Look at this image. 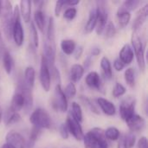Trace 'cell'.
Wrapping results in <instances>:
<instances>
[{"label":"cell","mask_w":148,"mask_h":148,"mask_svg":"<svg viewBox=\"0 0 148 148\" xmlns=\"http://www.w3.org/2000/svg\"><path fill=\"white\" fill-rule=\"evenodd\" d=\"M66 124L69 129V133L72 134V136L76 140H82L84 137L83 130L81 126V123H79L77 121H75L70 114L68 116Z\"/></svg>","instance_id":"cell-11"},{"label":"cell","mask_w":148,"mask_h":148,"mask_svg":"<svg viewBox=\"0 0 148 148\" xmlns=\"http://www.w3.org/2000/svg\"><path fill=\"white\" fill-rule=\"evenodd\" d=\"M6 144L10 146L12 148H25L26 147V140L23 136L17 133L11 131L6 134L5 137Z\"/></svg>","instance_id":"cell-12"},{"label":"cell","mask_w":148,"mask_h":148,"mask_svg":"<svg viewBox=\"0 0 148 148\" xmlns=\"http://www.w3.org/2000/svg\"><path fill=\"white\" fill-rule=\"evenodd\" d=\"M65 5V1H56L55 5V15L56 16H59L60 13L62 10V7Z\"/></svg>","instance_id":"cell-44"},{"label":"cell","mask_w":148,"mask_h":148,"mask_svg":"<svg viewBox=\"0 0 148 148\" xmlns=\"http://www.w3.org/2000/svg\"><path fill=\"white\" fill-rule=\"evenodd\" d=\"M140 3V1L139 0H126L121 3V5L119 7L117 11L130 12L132 10H134L139 6Z\"/></svg>","instance_id":"cell-29"},{"label":"cell","mask_w":148,"mask_h":148,"mask_svg":"<svg viewBox=\"0 0 148 148\" xmlns=\"http://www.w3.org/2000/svg\"><path fill=\"white\" fill-rule=\"evenodd\" d=\"M2 44H3V42H2V35H1V31H0V54H1V51H2Z\"/></svg>","instance_id":"cell-52"},{"label":"cell","mask_w":148,"mask_h":148,"mask_svg":"<svg viewBox=\"0 0 148 148\" xmlns=\"http://www.w3.org/2000/svg\"><path fill=\"white\" fill-rule=\"evenodd\" d=\"M82 52H83V48H82V46H78V47H76L75 49V51H74V53H73V54H74L75 59L78 60V59L82 56Z\"/></svg>","instance_id":"cell-47"},{"label":"cell","mask_w":148,"mask_h":148,"mask_svg":"<svg viewBox=\"0 0 148 148\" xmlns=\"http://www.w3.org/2000/svg\"><path fill=\"white\" fill-rule=\"evenodd\" d=\"M29 121L33 125V127H37L39 129H49L51 127L52 121L49 114V113L41 108H36L32 112Z\"/></svg>","instance_id":"cell-3"},{"label":"cell","mask_w":148,"mask_h":148,"mask_svg":"<svg viewBox=\"0 0 148 148\" xmlns=\"http://www.w3.org/2000/svg\"><path fill=\"white\" fill-rule=\"evenodd\" d=\"M85 148H108L104 130L95 127L89 130L82 139Z\"/></svg>","instance_id":"cell-1"},{"label":"cell","mask_w":148,"mask_h":148,"mask_svg":"<svg viewBox=\"0 0 148 148\" xmlns=\"http://www.w3.org/2000/svg\"><path fill=\"white\" fill-rule=\"evenodd\" d=\"M56 38V29H55V21L54 17L50 16L49 19L48 28H47V37L46 40L50 42H55Z\"/></svg>","instance_id":"cell-33"},{"label":"cell","mask_w":148,"mask_h":148,"mask_svg":"<svg viewBox=\"0 0 148 148\" xmlns=\"http://www.w3.org/2000/svg\"><path fill=\"white\" fill-rule=\"evenodd\" d=\"M98 5L96 7L97 11V23L95 26V30L97 35H101L104 31V29L108 23V12L105 7L104 2H98Z\"/></svg>","instance_id":"cell-7"},{"label":"cell","mask_w":148,"mask_h":148,"mask_svg":"<svg viewBox=\"0 0 148 148\" xmlns=\"http://www.w3.org/2000/svg\"><path fill=\"white\" fill-rule=\"evenodd\" d=\"M3 119V122H4V124L6 126H10V125H13V124L17 123L20 121L21 117H20V115H19L18 113L14 112L13 110H11L10 108H9L5 112Z\"/></svg>","instance_id":"cell-23"},{"label":"cell","mask_w":148,"mask_h":148,"mask_svg":"<svg viewBox=\"0 0 148 148\" xmlns=\"http://www.w3.org/2000/svg\"><path fill=\"white\" fill-rule=\"evenodd\" d=\"M138 148H148L147 139V137H141L138 141Z\"/></svg>","instance_id":"cell-48"},{"label":"cell","mask_w":148,"mask_h":148,"mask_svg":"<svg viewBox=\"0 0 148 148\" xmlns=\"http://www.w3.org/2000/svg\"><path fill=\"white\" fill-rule=\"evenodd\" d=\"M59 131H60V134H61V136H62V138L63 140H67L69 138V129H68L66 122L61 124V126L59 127Z\"/></svg>","instance_id":"cell-43"},{"label":"cell","mask_w":148,"mask_h":148,"mask_svg":"<svg viewBox=\"0 0 148 148\" xmlns=\"http://www.w3.org/2000/svg\"><path fill=\"white\" fill-rule=\"evenodd\" d=\"M96 23H97V11H96V8H94L89 12L88 19L84 28L85 33L90 34L91 32H93V30L95 29Z\"/></svg>","instance_id":"cell-21"},{"label":"cell","mask_w":148,"mask_h":148,"mask_svg":"<svg viewBox=\"0 0 148 148\" xmlns=\"http://www.w3.org/2000/svg\"><path fill=\"white\" fill-rule=\"evenodd\" d=\"M77 14V10L74 7H70V8H68L65 11H64V14H63V16L64 18H66L67 20H73L75 16Z\"/></svg>","instance_id":"cell-41"},{"label":"cell","mask_w":148,"mask_h":148,"mask_svg":"<svg viewBox=\"0 0 148 148\" xmlns=\"http://www.w3.org/2000/svg\"><path fill=\"white\" fill-rule=\"evenodd\" d=\"M23 106H24V99H23V95L20 92L17 91L13 95V97H12L11 105H10V108L11 110H13L14 112L18 113L21 109L23 108Z\"/></svg>","instance_id":"cell-22"},{"label":"cell","mask_w":148,"mask_h":148,"mask_svg":"<svg viewBox=\"0 0 148 148\" xmlns=\"http://www.w3.org/2000/svg\"><path fill=\"white\" fill-rule=\"evenodd\" d=\"M79 3H80V1H78V0H69V1L65 0V5H69V6H72V7L77 5Z\"/></svg>","instance_id":"cell-49"},{"label":"cell","mask_w":148,"mask_h":148,"mask_svg":"<svg viewBox=\"0 0 148 148\" xmlns=\"http://www.w3.org/2000/svg\"><path fill=\"white\" fill-rule=\"evenodd\" d=\"M125 138H126V142H127V147H134V146L135 145V142H136L135 135H134L133 133H129V134H125Z\"/></svg>","instance_id":"cell-42"},{"label":"cell","mask_w":148,"mask_h":148,"mask_svg":"<svg viewBox=\"0 0 148 148\" xmlns=\"http://www.w3.org/2000/svg\"><path fill=\"white\" fill-rule=\"evenodd\" d=\"M97 101V104L98 106L101 108V111L108 115V116H113L116 113V108L114 106V104L113 102H111L110 101L105 99V98H102V97H100L96 100Z\"/></svg>","instance_id":"cell-18"},{"label":"cell","mask_w":148,"mask_h":148,"mask_svg":"<svg viewBox=\"0 0 148 148\" xmlns=\"http://www.w3.org/2000/svg\"><path fill=\"white\" fill-rule=\"evenodd\" d=\"M3 65L7 75H10L13 69L14 62L11 55L9 51H4L3 54Z\"/></svg>","instance_id":"cell-27"},{"label":"cell","mask_w":148,"mask_h":148,"mask_svg":"<svg viewBox=\"0 0 148 148\" xmlns=\"http://www.w3.org/2000/svg\"><path fill=\"white\" fill-rule=\"evenodd\" d=\"M135 114V101L128 98L124 100L120 105V115L126 122Z\"/></svg>","instance_id":"cell-9"},{"label":"cell","mask_w":148,"mask_h":148,"mask_svg":"<svg viewBox=\"0 0 148 148\" xmlns=\"http://www.w3.org/2000/svg\"><path fill=\"white\" fill-rule=\"evenodd\" d=\"M134 58V53L133 49L129 44H125L120 53H119V59L120 61L124 64V65H128L130 64Z\"/></svg>","instance_id":"cell-17"},{"label":"cell","mask_w":148,"mask_h":148,"mask_svg":"<svg viewBox=\"0 0 148 148\" xmlns=\"http://www.w3.org/2000/svg\"><path fill=\"white\" fill-rule=\"evenodd\" d=\"M105 134V137L107 140H112V141H116L119 140L120 136H121V133L119 131L118 128L114 127H108L107 130L104 131Z\"/></svg>","instance_id":"cell-34"},{"label":"cell","mask_w":148,"mask_h":148,"mask_svg":"<svg viewBox=\"0 0 148 148\" xmlns=\"http://www.w3.org/2000/svg\"><path fill=\"white\" fill-rule=\"evenodd\" d=\"M1 12H2V1H0V16H1Z\"/></svg>","instance_id":"cell-55"},{"label":"cell","mask_w":148,"mask_h":148,"mask_svg":"<svg viewBox=\"0 0 148 148\" xmlns=\"http://www.w3.org/2000/svg\"><path fill=\"white\" fill-rule=\"evenodd\" d=\"M18 92H20L24 99V106L23 108L25 110L26 113H28L33 106V95H32V91L31 88H28L24 82V81H20L18 83Z\"/></svg>","instance_id":"cell-10"},{"label":"cell","mask_w":148,"mask_h":148,"mask_svg":"<svg viewBox=\"0 0 148 148\" xmlns=\"http://www.w3.org/2000/svg\"><path fill=\"white\" fill-rule=\"evenodd\" d=\"M35 79H36V71L34 68L31 66L27 67L24 71V82L26 86L32 89L35 84Z\"/></svg>","instance_id":"cell-25"},{"label":"cell","mask_w":148,"mask_h":148,"mask_svg":"<svg viewBox=\"0 0 148 148\" xmlns=\"http://www.w3.org/2000/svg\"><path fill=\"white\" fill-rule=\"evenodd\" d=\"M66 97L68 98H73L76 95V87L75 85V83H72V82H69L66 88H65V91H63Z\"/></svg>","instance_id":"cell-40"},{"label":"cell","mask_w":148,"mask_h":148,"mask_svg":"<svg viewBox=\"0 0 148 148\" xmlns=\"http://www.w3.org/2000/svg\"><path fill=\"white\" fill-rule=\"evenodd\" d=\"M40 82L42 88L49 92L51 87V75H50V69L46 62L44 56H42L41 59V66H40Z\"/></svg>","instance_id":"cell-8"},{"label":"cell","mask_w":148,"mask_h":148,"mask_svg":"<svg viewBox=\"0 0 148 148\" xmlns=\"http://www.w3.org/2000/svg\"><path fill=\"white\" fill-rule=\"evenodd\" d=\"M90 64H91V56H88V57L86 58V60H85V67H83L84 70L87 69H88V67L90 66Z\"/></svg>","instance_id":"cell-51"},{"label":"cell","mask_w":148,"mask_h":148,"mask_svg":"<svg viewBox=\"0 0 148 148\" xmlns=\"http://www.w3.org/2000/svg\"><path fill=\"white\" fill-rule=\"evenodd\" d=\"M101 68L102 69L103 75L107 80H111L113 76V69L112 65L109 59L106 56H103L101 60Z\"/></svg>","instance_id":"cell-24"},{"label":"cell","mask_w":148,"mask_h":148,"mask_svg":"<svg viewBox=\"0 0 148 148\" xmlns=\"http://www.w3.org/2000/svg\"><path fill=\"white\" fill-rule=\"evenodd\" d=\"M131 20V13L127 11H117V21L119 26L123 29L129 23Z\"/></svg>","instance_id":"cell-30"},{"label":"cell","mask_w":148,"mask_h":148,"mask_svg":"<svg viewBox=\"0 0 148 148\" xmlns=\"http://www.w3.org/2000/svg\"><path fill=\"white\" fill-rule=\"evenodd\" d=\"M2 148H12V147H11L10 146H9L8 144H6V143H5V144H3V145Z\"/></svg>","instance_id":"cell-54"},{"label":"cell","mask_w":148,"mask_h":148,"mask_svg":"<svg viewBox=\"0 0 148 148\" xmlns=\"http://www.w3.org/2000/svg\"><path fill=\"white\" fill-rule=\"evenodd\" d=\"M100 53H101V49L98 48V47H95V48H93L92 50H91V55H92V56H99Z\"/></svg>","instance_id":"cell-50"},{"label":"cell","mask_w":148,"mask_h":148,"mask_svg":"<svg viewBox=\"0 0 148 148\" xmlns=\"http://www.w3.org/2000/svg\"><path fill=\"white\" fill-rule=\"evenodd\" d=\"M3 18L2 25L3 33L8 40L12 39V29H13V8L11 3L9 1L2 2Z\"/></svg>","instance_id":"cell-2"},{"label":"cell","mask_w":148,"mask_h":148,"mask_svg":"<svg viewBox=\"0 0 148 148\" xmlns=\"http://www.w3.org/2000/svg\"><path fill=\"white\" fill-rule=\"evenodd\" d=\"M41 134V129L33 127V128L31 129L30 134L29 136V140L28 141H26V147L25 148H33L35 146L36 141L37 140L39 135Z\"/></svg>","instance_id":"cell-32"},{"label":"cell","mask_w":148,"mask_h":148,"mask_svg":"<svg viewBox=\"0 0 148 148\" xmlns=\"http://www.w3.org/2000/svg\"><path fill=\"white\" fill-rule=\"evenodd\" d=\"M61 49L62 50V52L65 55H72L76 48V44L75 42V41L71 40V39H64L61 42Z\"/></svg>","instance_id":"cell-26"},{"label":"cell","mask_w":148,"mask_h":148,"mask_svg":"<svg viewBox=\"0 0 148 148\" xmlns=\"http://www.w3.org/2000/svg\"><path fill=\"white\" fill-rule=\"evenodd\" d=\"M80 99H81V101H82V103H83L87 108H88L91 110V112H93V113H95V114H100L98 108H96V106L93 103V101H92L89 98L82 95V96H80Z\"/></svg>","instance_id":"cell-38"},{"label":"cell","mask_w":148,"mask_h":148,"mask_svg":"<svg viewBox=\"0 0 148 148\" xmlns=\"http://www.w3.org/2000/svg\"><path fill=\"white\" fill-rule=\"evenodd\" d=\"M103 32H104V36L106 38H112L116 34V28L112 22H109L107 23Z\"/></svg>","instance_id":"cell-37"},{"label":"cell","mask_w":148,"mask_h":148,"mask_svg":"<svg viewBox=\"0 0 148 148\" xmlns=\"http://www.w3.org/2000/svg\"><path fill=\"white\" fill-rule=\"evenodd\" d=\"M12 39L15 44L18 47L22 46L24 41V32L21 23V16L18 6H15L13 9V29H12Z\"/></svg>","instance_id":"cell-4"},{"label":"cell","mask_w":148,"mask_h":148,"mask_svg":"<svg viewBox=\"0 0 148 148\" xmlns=\"http://www.w3.org/2000/svg\"><path fill=\"white\" fill-rule=\"evenodd\" d=\"M117 148H128L127 142H126V138H125V134L121 135L119 138V141H118V146Z\"/></svg>","instance_id":"cell-46"},{"label":"cell","mask_w":148,"mask_h":148,"mask_svg":"<svg viewBox=\"0 0 148 148\" xmlns=\"http://www.w3.org/2000/svg\"><path fill=\"white\" fill-rule=\"evenodd\" d=\"M124 67H125V65L120 61L119 58H117V59H115V60L114 61V69H115L116 71H118V72L122 71L123 69H124Z\"/></svg>","instance_id":"cell-45"},{"label":"cell","mask_w":148,"mask_h":148,"mask_svg":"<svg viewBox=\"0 0 148 148\" xmlns=\"http://www.w3.org/2000/svg\"><path fill=\"white\" fill-rule=\"evenodd\" d=\"M43 52L42 55L48 62L49 68L55 66V59H56V42H50L45 40L43 43Z\"/></svg>","instance_id":"cell-13"},{"label":"cell","mask_w":148,"mask_h":148,"mask_svg":"<svg viewBox=\"0 0 148 148\" xmlns=\"http://www.w3.org/2000/svg\"><path fill=\"white\" fill-rule=\"evenodd\" d=\"M126 92H127L126 88L121 83H119V82H117L113 88V95L115 98H119L121 96H123L126 94Z\"/></svg>","instance_id":"cell-39"},{"label":"cell","mask_w":148,"mask_h":148,"mask_svg":"<svg viewBox=\"0 0 148 148\" xmlns=\"http://www.w3.org/2000/svg\"><path fill=\"white\" fill-rule=\"evenodd\" d=\"M34 24L41 32H43V29L45 26V17L44 14L41 10H36L34 14Z\"/></svg>","instance_id":"cell-28"},{"label":"cell","mask_w":148,"mask_h":148,"mask_svg":"<svg viewBox=\"0 0 148 148\" xmlns=\"http://www.w3.org/2000/svg\"><path fill=\"white\" fill-rule=\"evenodd\" d=\"M124 78L127 85L130 87H134L135 85V71L133 68H128L126 69L124 74Z\"/></svg>","instance_id":"cell-35"},{"label":"cell","mask_w":148,"mask_h":148,"mask_svg":"<svg viewBox=\"0 0 148 148\" xmlns=\"http://www.w3.org/2000/svg\"><path fill=\"white\" fill-rule=\"evenodd\" d=\"M85 82L89 88H94V89H97L99 91L102 88L101 78L100 75L95 71H91L86 75Z\"/></svg>","instance_id":"cell-15"},{"label":"cell","mask_w":148,"mask_h":148,"mask_svg":"<svg viewBox=\"0 0 148 148\" xmlns=\"http://www.w3.org/2000/svg\"><path fill=\"white\" fill-rule=\"evenodd\" d=\"M70 115L77 121L79 123H81L83 121V114H82V109L79 103L77 102H72L71 105V114Z\"/></svg>","instance_id":"cell-31"},{"label":"cell","mask_w":148,"mask_h":148,"mask_svg":"<svg viewBox=\"0 0 148 148\" xmlns=\"http://www.w3.org/2000/svg\"><path fill=\"white\" fill-rule=\"evenodd\" d=\"M84 69L83 66L81 64H74L72 65L71 69H70V72H69V78L71 80L72 83H75L78 82L79 81H81V79L82 78L83 75H84Z\"/></svg>","instance_id":"cell-20"},{"label":"cell","mask_w":148,"mask_h":148,"mask_svg":"<svg viewBox=\"0 0 148 148\" xmlns=\"http://www.w3.org/2000/svg\"><path fill=\"white\" fill-rule=\"evenodd\" d=\"M31 4L32 2L29 0H22L19 3V12L20 16H22L23 21L25 23H29L30 21L31 16Z\"/></svg>","instance_id":"cell-19"},{"label":"cell","mask_w":148,"mask_h":148,"mask_svg":"<svg viewBox=\"0 0 148 148\" xmlns=\"http://www.w3.org/2000/svg\"><path fill=\"white\" fill-rule=\"evenodd\" d=\"M132 45L134 49L136 61L140 71L145 72L146 69V60H145V47L142 42L141 38L139 36L137 32H134L132 35Z\"/></svg>","instance_id":"cell-5"},{"label":"cell","mask_w":148,"mask_h":148,"mask_svg":"<svg viewBox=\"0 0 148 148\" xmlns=\"http://www.w3.org/2000/svg\"><path fill=\"white\" fill-rule=\"evenodd\" d=\"M53 108L62 113H65L68 109V99L63 92V89L62 88L61 84H56V86Z\"/></svg>","instance_id":"cell-6"},{"label":"cell","mask_w":148,"mask_h":148,"mask_svg":"<svg viewBox=\"0 0 148 148\" xmlns=\"http://www.w3.org/2000/svg\"><path fill=\"white\" fill-rule=\"evenodd\" d=\"M29 34H30V40H31V42H32V46L36 49L38 47V45H39V38H38V33H37L36 27L35 26L33 22L30 23Z\"/></svg>","instance_id":"cell-36"},{"label":"cell","mask_w":148,"mask_h":148,"mask_svg":"<svg viewBox=\"0 0 148 148\" xmlns=\"http://www.w3.org/2000/svg\"><path fill=\"white\" fill-rule=\"evenodd\" d=\"M126 123L127 124V127L132 132H140L144 129L146 126L145 119L136 114Z\"/></svg>","instance_id":"cell-16"},{"label":"cell","mask_w":148,"mask_h":148,"mask_svg":"<svg viewBox=\"0 0 148 148\" xmlns=\"http://www.w3.org/2000/svg\"><path fill=\"white\" fill-rule=\"evenodd\" d=\"M2 120H3V111H2L1 107H0V123H1V121H2Z\"/></svg>","instance_id":"cell-53"},{"label":"cell","mask_w":148,"mask_h":148,"mask_svg":"<svg viewBox=\"0 0 148 148\" xmlns=\"http://www.w3.org/2000/svg\"><path fill=\"white\" fill-rule=\"evenodd\" d=\"M148 16V4L144 5L136 14V16L133 23V29L134 32H137L146 23Z\"/></svg>","instance_id":"cell-14"}]
</instances>
